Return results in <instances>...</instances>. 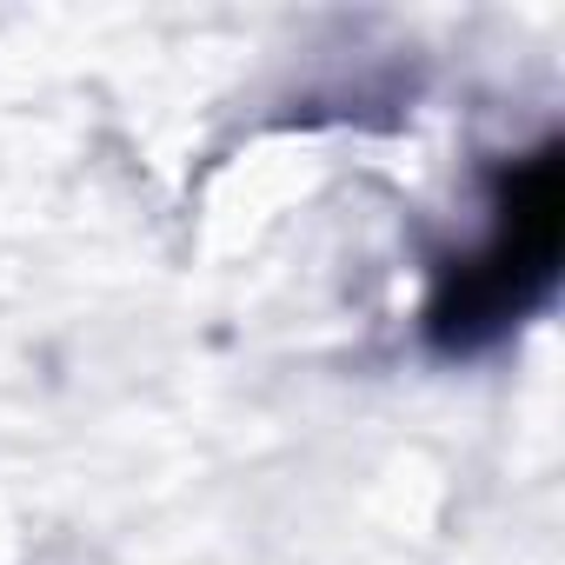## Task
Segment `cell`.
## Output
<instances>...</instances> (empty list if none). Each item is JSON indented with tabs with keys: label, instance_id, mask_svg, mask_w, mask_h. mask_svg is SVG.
Listing matches in <instances>:
<instances>
[{
	"label": "cell",
	"instance_id": "6da1fadb",
	"mask_svg": "<svg viewBox=\"0 0 565 565\" xmlns=\"http://www.w3.org/2000/svg\"><path fill=\"white\" fill-rule=\"evenodd\" d=\"M558 246H565L558 147H539L492 180V213L479 246L439 266L426 300V340L439 353H486L492 340H505L525 313L552 300Z\"/></svg>",
	"mask_w": 565,
	"mask_h": 565
}]
</instances>
